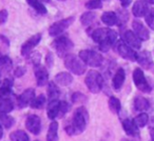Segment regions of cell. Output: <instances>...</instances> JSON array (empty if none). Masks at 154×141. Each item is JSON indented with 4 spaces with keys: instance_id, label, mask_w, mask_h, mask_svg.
I'll use <instances>...</instances> for the list:
<instances>
[{
    "instance_id": "cell-17",
    "label": "cell",
    "mask_w": 154,
    "mask_h": 141,
    "mask_svg": "<svg viewBox=\"0 0 154 141\" xmlns=\"http://www.w3.org/2000/svg\"><path fill=\"white\" fill-rule=\"evenodd\" d=\"M149 8H148V4L146 2H143V0H138L134 3L132 8V13L135 17H145L147 15L148 11H149Z\"/></svg>"
},
{
    "instance_id": "cell-44",
    "label": "cell",
    "mask_w": 154,
    "mask_h": 141,
    "mask_svg": "<svg viewBox=\"0 0 154 141\" xmlns=\"http://www.w3.org/2000/svg\"><path fill=\"white\" fill-rule=\"evenodd\" d=\"M132 2V0H120V3L124 8H127L128 5H130V3Z\"/></svg>"
},
{
    "instance_id": "cell-47",
    "label": "cell",
    "mask_w": 154,
    "mask_h": 141,
    "mask_svg": "<svg viewBox=\"0 0 154 141\" xmlns=\"http://www.w3.org/2000/svg\"><path fill=\"white\" fill-rule=\"evenodd\" d=\"M3 136V128H2V124L0 123V139L2 138Z\"/></svg>"
},
{
    "instance_id": "cell-26",
    "label": "cell",
    "mask_w": 154,
    "mask_h": 141,
    "mask_svg": "<svg viewBox=\"0 0 154 141\" xmlns=\"http://www.w3.org/2000/svg\"><path fill=\"white\" fill-rule=\"evenodd\" d=\"M49 86H48V95H49V100H55L59 97L60 91L58 88V84H56L55 82L51 81L49 82Z\"/></svg>"
},
{
    "instance_id": "cell-28",
    "label": "cell",
    "mask_w": 154,
    "mask_h": 141,
    "mask_svg": "<svg viewBox=\"0 0 154 141\" xmlns=\"http://www.w3.org/2000/svg\"><path fill=\"white\" fill-rule=\"evenodd\" d=\"M10 139L11 141H30V137L24 130H18L15 132L11 133L10 135Z\"/></svg>"
},
{
    "instance_id": "cell-13",
    "label": "cell",
    "mask_w": 154,
    "mask_h": 141,
    "mask_svg": "<svg viewBox=\"0 0 154 141\" xmlns=\"http://www.w3.org/2000/svg\"><path fill=\"white\" fill-rule=\"evenodd\" d=\"M122 39L128 45H130L133 49H140L141 46V39L135 34L133 31H126L122 34Z\"/></svg>"
},
{
    "instance_id": "cell-49",
    "label": "cell",
    "mask_w": 154,
    "mask_h": 141,
    "mask_svg": "<svg viewBox=\"0 0 154 141\" xmlns=\"http://www.w3.org/2000/svg\"><path fill=\"white\" fill-rule=\"evenodd\" d=\"M60 1H63V0H60Z\"/></svg>"
},
{
    "instance_id": "cell-31",
    "label": "cell",
    "mask_w": 154,
    "mask_h": 141,
    "mask_svg": "<svg viewBox=\"0 0 154 141\" xmlns=\"http://www.w3.org/2000/svg\"><path fill=\"white\" fill-rule=\"evenodd\" d=\"M26 2L29 3L31 8L35 10L36 12L40 14H45L47 13V8L43 5V3L39 0H26Z\"/></svg>"
},
{
    "instance_id": "cell-29",
    "label": "cell",
    "mask_w": 154,
    "mask_h": 141,
    "mask_svg": "<svg viewBox=\"0 0 154 141\" xmlns=\"http://www.w3.org/2000/svg\"><path fill=\"white\" fill-rule=\"evenodd\" d=\"M12 66V60L8 56H0V72H10Z\"/></svg>"
},
{
    "instance_id": "cell-3",
    "label": "cell",
    "mask_w": 154,
    "mask_h": 141,
    "mask_svg": "<svg viewBox=\"0 0 154 141\" xmlns=\"http://www.w3.org/2000/svg\"><path fill=\"white\" fill-rule=\"evenodd\" d=\"M64 66L75 75H84L87 70V64L80 59L79 56L68 54L64 57Z\"/></svg>"
},
{
    "instance_id": "cell-42",
    "label": "cell",
    "mask_w": 154,
    "mask_h": 141,
    "mask_svg": "<svg viewBox=\"0 0 154 141\" xmlns=\"http://www.w3.org/2000/svg\"><path fill=\"white\" fill-rule=\"evenodd\" d=\"M8 17H9V13L7 10H1L0 11V24H3L7 22Z\"/></svg>"
},
{
    "instance_id": "cell-24",
    "label": "cell",
    "mask_w": 154,
    "mask_h": 141,
    "mask_svg": "<svg viewBox=\"0 0 154 141\" xmlns=\"http://www.w3.org/2000/svg\"><path fill=\"white\" fill-rule=\"evenodd\" d=\"M47 141H58V122L53 121L49 126Z\"/></svg>"
},
{
    "instance_id": "cell-16",
    "label": "cell",
    "mask_w": 154,
    "mask_h": 141,
    "mask_svg": "<svg viewBox=\"0 0 154 141\" xmlns=\"http://www.w3.org/2000/svg\"><path fill=\"white\" fill-rule=\"evenodd\" d=\"M132 28H133V32H134L141 40H148V39L150 38L149 31L147 30V28H146L140 21L134 20V21L132 22Z\"/></svg>"
},
{
    "instance_id": "cell-7",
    "label": "cell",
    "mask_w": 154,
    "mask_h": 141,
    "mask_svg": "<svg viewBox=\"0 0 154 141\" xmlns=\"http://www.w3.org/2000/svg\"><path fill=\"white\" fill-rule=\"evenodd\" d=\"M74 20H75V18L73 17V16H71V17L64 18V19H61L57 22H54L49 28L50 36H53V37L60 36L64 31L70 28V26H72Z\"/></svg>"
},
{
    "instance_id": "cell-9",
    "label": "cell",
    "mask_w": 154,
    "mask_h": 141,
    "mask_svg": "<svg viewBox=\"0 0 154 141\" xmlns=\"http://www.w3.org/2000/svg\"><path fill=\"white\" fill-rule=\"evenodd\" d=\"M133 81H134L136 88L139 91L145 93H149L151 91V86L148 83L147 79L145 77V74L140 68H135L133 72Z\"/></svg>"
},
{
    "instance_id": "cell-20",
    "label": "cell",
    "mask_w": 154,
    "mask_h": 141,
    "mask_svg": "<svg viewBox=\"0 0 154 141\" xmlns=\"http://www.w3.org/2000/svg\"><path fill=\"white\" fill-rule=\"evenodd\" d=\"M125 79H126V73H125L124 68H118L116 70L115 75L113 77V80H112V86L115 90H119L122 88V84L125 82Z\"/></svg>"
},
{
    "instance_id": "cell-15",
    "label": "cell",
    "mask_w": 154,
    "mask_h": 141,
    "mask_svg": "<svg viewBox=\"0 0 154 141\" xmlns=\"http://www.w3.org/2000/svg\"><path fill=\"white\" fill-rule=\"evenodd\" d=\"M136 61L138 62L141 68H146V70H149L153 65V59H152L151 53L147 51H141L139 53H137Z\"/></svg>"
},
{
    "instance_id": "cell-2",
    "label": "cell",
    "mask_w": 154,
    "mask_h": 141,
    "mask_svg": "<svg viewBox=\"0 0 154 141\" xmlns=\"http://www.w3.org/2000/svg\"><path fill=\"white\" fill-rule=\"evenodd\" d=\"M91 37L95 42L98 43L99 50L103 52H108L117 41V33L109 28H96L92 32Z\"/></svg>"
},
{
    "instance_id": "cell-39",
    "label": "cell",
    "mask_w": 154,
    "mask_h": 141,
    "mask_svg": "<svg viewBox=\"0 0 154 141\" xmlns=\"http://www.w3.org/2000/svg\"><path fill=\"white\" fill-rule=\"evenodd\" d=\"M145 17H146V22H147L148 26L151 28H154V10L150 9Z\"/></svg>"
},
{
    "instance_id": "cell-48",
    "label": "cell",
    "mask_w": 154,
    "mask_h": 141,
    "mask_svg": "<svg viewBox=\"0 0 154 141\" xmlns=\"http://www.w3.org/2000/svg\"><path fill=\"white\" fill-rule=\"evenodd\" d=\"M39 1H40V0H39ZM50 2V0H41V2Z\"/></svg>"
},
{
    "instance_id": "cell-14",
    "label": "cell",
    "mask_w": 154,
    "mask_h": 141,
    "mask_svg": "<svg viewBox=\"0 0 154 141\" xmlns=\"http://www.w3.org/2000/svg\"><path fill=\"white\" fill-rule=\"evenodd\" d=\"M35 98V90L34 88H26L21 95L17 97V102L19 107H26L31 104L33 99Z\"/></svg>"
},
{
    "instance_id": "cell-1",
    "label": "cell",
    "mask_w": 154,
    "mask_h": 141,
    "mask_svg": "<svg viewBox=\"0 0 154 141\" xmlns=\"http://www.w3.org/2000/svg\"><path fill=\"white\" fill-rule=\"evenodd\" d=\"M89 123V113L85 106H79L75 110L73 118L69 124H66L64 130L70 136L79 135L87 128Z\"/></svg>"
},
{
    "instance_id": "cell-6",
    "label": "cell",
    "mask_w": 154,
    "mask_h": 141,
    "mask_svg": "<svg viewBox=\"0 0 154 141\" xmlns=\"http://www.w3.org/2000/svg\"><path fill=\"white\" fill-rule=\"evenodd\" d=\"M52 46L55 49V51L57 52L59 57H66L68 55V53L73 49L74 43L72 42L70 38H68L66 36H58L55 40L52 43Z\"/></svg>"
},
{
    "instance_id": "cell-10",
    "label": "cell",
    "mask_w": 154,
    "mask_h": 141,
    "mask_svg": "<svg viewBox=\"0 0 154 141\" xmlns=\"http://www.w3.org/2000/svg\"><path fill=\"white\" fill-rule=\"evenodd\" d=\"M41 40V34L37 33V34L33 35L31 38H29L23 44L21 45V55L22 56H28L33 52V50L38 45V43Z\"/></svg>"
},
{
    "instance_id": "cell-27",
    "label": "cell",
    "mask_w": 154,
    "mask_h": 141,
    "mask_svg": "<svg viewBox=\"0 0 154 141\" xmlns=\"http://www.w3.org/2000/svg\"><path fill=\"white\" fill-rule=\"evenodd\" d=\"M134 107L136 111L139 112L147 111L149 109V101L146 98H143V97L138 96L134 99Z\"/></svg>"
},
{
    "instance_id": "cell-25",
    "label": "cell",
    "mask_w": 154,
    "mask_h": 141,
    "mask_svg": "<svg viewBox=\"0 0 154 141\" xmlns=\"http://www.w3.org/2000/svg\"><path fill=\"white\" fill-rule=\"evenodd\" d=\"M14 110V102L10 98H5L0 100V113L9 114Z\"/></svg>"
},
{
    "instance_id": "cell-43",
    "label": "cell",
    "mask_w": 154,
    "mask_h": 141,
    "mask_svg": "<svg viewBox=\"0 0 154 141\" xmlns=\"http://www.w3.org/2000/svg\"><path fill=\"white\" fill-rule=\"evenodd\" d=\"M26 70L24 68H22V66H18L17 68H16L15 70V77H21V76H23L24 74H26Z\"/></svg>"
},
{
    "instance_id": "cell-32",
    "label": "cell",
    "mask_w": 154,
    "mask_h": 141,
    "mask_svg": "<svg viewBox=\"0 0 154 141\" xmlns=\"http://www.w3.org/2000/svg\"><path fill=\"white\" fill-rule=\"evenodd\" d=\"M0 123L2 124L5 128H11L15 123V120L12 116H9L8 114L0 113Z\"/></svg>"
},
{
    "instance_id": "cell-45",
    "label": "cell",
    "mask_w": 154,
    "mask_h": 141,
    "mask_svg": "<svg viewBox=\"0 0 154 141\" xmlns=\"http://www.w3.org/2000/svg\"><path fill=\"white\" fill-rule=\"evenodd\" d=\"M150 135H151V140L154 141V128H151V130H150Z\"/></svg>"
},
{
    "instance_id": "cell-40",
    "label": "cell",
    "mask_w": 154,
    "mask_h": 141,
    "mask_svg": "<svg viewBox=\"0 0 154 141\" xmlns=\"http://www.w3.org/2000/svg\"><path fill=\"white\" fill-rule=\"evenodd\" d=\"M45 64H47V66L48 68H53V65H54V55H53V53H48L47 54V56H45Z\"/></svg>"
},
{
    "instance_id": "cell-34",
    "label": "cell",
    "mask_w": 154,
    "mask_h": 141,
    "mask_svg": "<svg viewBox=\"0 0 154 141\" xmlns=\"http://www.w3.org/2000/svg\"><path fill=\"white\" fill-rule=\"evenodd\" d=\"M133 121H134V123L136 124V126L138 128H143V126L148 123V121H149V116L146 113H140L138 116H136V117L134 118Z\"/></svg>"
},
{
    "instance_id": "cell-5",
    "label": "cell",
    "mask_w": 154,
    "mask_h": 141,
    "mask_svg": "<svg viewBox=\"0 0 154 141\" xmlns=\"http://www.w3.org/2000/svg\"><path fill=\"white\" fill-rule=\"evenodd\" d=\"M78 56L87 65H90L92 68L100 66L103 63V57L98 52L91 51V50H82L79 52Z\"/></svg>"
},
{
    "instance_id": "cell-50",
    "label": "cell",
    "mask_w": 154,
    "mask_h": 141,
    "mask_svg": "<svg viewBox=\"0 0 154 141\" xmlns=\"http://www.w3.org/2000/svg\"><path fill=\"white\" fill-rule=\"evenodd\" d=\"M35 141H39V140H35Z\"/></svg>"
},
{
    "instance_id": "cell-35",
    "label": "cell",
    "mask_w": 154,
    "mask_h": 141,
    "mask_svg": "<svg viewBox=\"0 0 154 141\" xmlns=\"http://www.w3.org/2000/svg\"><path fill=\"white\" fill-rule=\"evenodd\" d=\"M45 103V95H39V96L35 97V98L33 99V101L31 102L30 106L33 107V109H41Z\"/></svg>"
},
{
    "instance_id": "cell-41",
    "label": "cell",
    "mask_w": 154,
    "mask_h": 141,
    "mask_svg": "<svg viewBox=\"0 0 154 141\" xmlns=\"http://www.w3.org/2000/svg\"><path fill=\"white\" fill-rule=\"evenodd\" d=\"M30 59H31L30 61L34 64V66L37 65V64H40V59H41L40 54L37 53V52H35V53H33V55L30 57Z\"/></svg>"
},
{
    "instance_id": "cell-36",
    "label": "cell",
    "mask_w": 154,
    "mask_h": 141,
    "mask_svg": "<svg viewBox=\"0 0 154 141\" xmlns=\"http://www.w3.org/2000/svg\"><path fill=\"white\" fill-rule=\"evenodd\" d=\"M71 99H72L73 103H84V102H86V101L88 100V97H87L86 95L82 94V93L76 92V93H74V94L72 95Z\"/></svg>"
},
{
    "instance_id": "cell-4",
    "label": "cell",
    "mask_w": 154,
    "mask_h": 141,
    "mask_svg": "<svg viewBox=\"0 0 154 141\" xmlns=\"http://www.w3.org/2000/svg\"><path fill=\"white\" fill-rule=\"evenodd\" d=\"M85 82H86V86L89 88V91L93 94H98L103 90V78L101 74L95 70H89L86 76V79H85Z\"/></svg>"
},
{
    "instance_id": "cell-21",
    "label": "cell",
    "mask_w": 154,
    "mask_h": 141,
    "mask_svg": "<svg viewBox=\"0 0 154 141\" xmlns=\"http://www.w3.org/2000/svg\"><path fill=\"white\" fill-rule=\"evenodd\" d=\"M122 128L126 132L127 135L129 136H137L138 135V128L136 126V124L134 123L133 120L130 119H125L122 121Z\"/></svg>"
},
{
    "instance_id": "cell-12",
    "label": "cell",
    "mask_w": 154,
    "mask_h": 141,
    "mask_svg": "<svg viewBox=\"0 0 154 141\" xmlns=\"http://www.w3.org/2000/svg\"><path fill=\"white\" fill-rule=\"evenodd\" d=\"M26 126L33 135H38L41 130V119L37 115H30L26 118Z\"/></svg>"
},
{
    "instance_id": "cell-37",
    "label": "cell",
    "mask_w": 154,
    "mask_h": 141,
    "mask_svg": "<svg viewBox=\"0 0 154 141\" xmlns=\"http://www.w3.org/2000/svg\"><path fill=\"white\" fill-rule=\"evenodd\" d=\"M101 7H103L101 0H89L86 3V8L89 10H98L101 9Z\"/></svg>"
},
{
    "instance_id": "cell-30",
    "label": "cell",
    "mask_w": 154,
    "mask_h": 141,
    "mask_svg": "<svg viewBox=\"0 0 154 141\" xmlns=\"http://www.w3.org/2000/svg\"><path fill=\"white\" fill-rule=\"evenodd\" d=\"M96 19V14L94 12H86L82 15L80 17V22L82 23V26H88L92 23L94 20Z\"/></svg>"
},
{
    "instance_id": "cell-11",
    "label": "cell",
    "mask_w": 154,
    "mask_h": 141,
    "mask_svg": "<svg viewBox=\"0 0 154 141\" xmlns=\"http://www.w3.org/2000/svg\"><path fill=\"white\" fill-rule=\"evenodd\" d=\"M34 74L36 78V82L39 86H43L49 83V72L47 68L41 64H37L34 68Z\"/></svg>"
},
{
    "instance_id": "cell-22",
    "label": "cell",
    "mask_w": 154,
    "mask_h": 141,
    "mask_svg": "<svg viewBox=\"0 0 154 141\" xmlns=\"http://www.w3.org/2000/svg\"><path fill=\"white\" fill-rule=\"evenodd\" d=\"M12 82L11 79H5L0 86V100L5 98H9L12 94Z\"/></svg>"
},
{
    "instance_id": "cell-46",
    "label": "cell",
    "mask_w": 154,
    "mask_h": 141,
    "mask_svg": "<svg viewBox=\"0 0 154 141\" xmlns=\"http://www.w3.org/2000/svg\"><path fill=\"white\" fill-rule=\"evenodd\" d=\"M143 1L147 4H154V0H143Z\"/></svg>"
},
{
    "instance_id": "cell-18",
    "label": "cell",
    "mask_w": 154,
    "mask_h": 141,
    "mask_svg": "<svg viewBox=\"0 0 154 141\" xmlns=\"http://www.w3.org/2000/svg\"><path fill=\"white\" fill-rule=\"evenodd\" d=\"M54 82L58 86H68L73 82V76L68 72H60L54 78Z\"/></svg>"
},
{
    "instance_id": "cell-23",
    "label": "cell",
    "mask_w": 154,
    "mask_h": 141,
    "mask_svg": "<svg viewBox=\"0 0 154 141\" xmlns=\"http://www.w3.org/2000/svg\"><path fill=\"white\" fill-rule=\"evenodd\" d=\"M101 21L106 24V26H115L118 23V17L117 14L114 13V12H105V13L101 15Z\"/></svg>"
},
{
    "instance_id": "cell-38",
    "label": "cell",
    "mask_w": 154,
    "mask_h": 141,
    "mask_svg": "<svg viewBox=\"0 0 154 141\" xmlns=\"http://www.w3.org/2000/svg\"><path fill=\"white\" fill-rule=\"evenodd\" d=\"M70 110V104L66 101H60V106H59V113H58V117H63Z\"/></svg>"
},
{
    "instance_id": "cell-33",
    "label": "cell",
    "mask_w": 154,
    "mask_h": 141,
    "mask_svg": "<svg viewBox=\"0 0 154 141\" xmlns=\"http://www.w3.org/2000/svg\"><path fill=\"white\" fill-rule=\"evenodd\" d=\"M109 107H110V110H111L112 113H114V114L119 113L120 109H122V104H120L119 99L116 98V97H114V96L110 97V99H109Z\"/></svg>"
},
{
    "instance_id": "cell-19",
    "label": "cell",
    "mask_w": 154,
    "mask_h": 141,
    "mask_svg": "<svg viewBox=\"0 0 154 141\" xmlns=\"http://www.w3.org/2000/svg\"><path fill=\"white\" fill-rule=\"evenodd\" d=\"M59 106H60V101H58V99L50 100L49 104H48V109H47V114H48L49 119L54 120L55 118L58 117Z\"/></svg>"
},
{
    "instance_id": "cell-8",
    "label": "cell",
    "mask_w": 154,
    "mask_h": 141,
    "mask_svg": "<svg viewBox=\"0 0 154 141\" xmlns=\"http://www.w3.org/2000/svg\"><path fill=\"white\" fill-rule=\"evenodd\" d=\"M114 47H115L116 52L119 54V56H122L124 59L129 60V61H136L137 53L133 50V47L128 45L125 41L117 40Z\"/></svg>"
}]
</instances>
